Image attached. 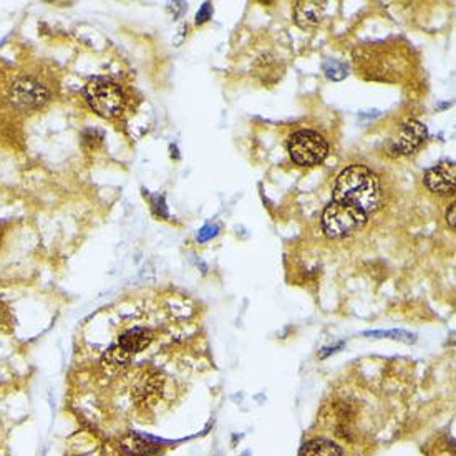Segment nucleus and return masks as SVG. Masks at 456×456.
I'll use <instances>...</instances> for the list:
<instances>
[{
	"instance_id": "1a4fd4ad",
	"label": "nucleus",
	"mask_w": 456,
	"mask_h": 456,
	"mask_svg": "<svg viewBox=\"0 0 456 456\" xmlns=\"http://www.w3.org/2000/svg\"><path fill=\"white\" fill-rule=\"evenodd\" d=\"M324 10L325 2H314V0H309V2H297L294 7L295 22L302 28L315 27V25H319L320 20H322Z\"/></svg>"
},
{
	"instance_id": "9b49d317",
	"label": "nucleus",
	"mask_w": 456,
	"mask_h": 456,
	"mask_svg": "<svg viewBox=\"0 0 456 456\" xmlns=\"http://www.w3.org/2000/svg\"><path fill=\"white\" fill-rule=\"evenodd\" d=\"M121 448L125 450L126 455H133V456H148L156 450L151 443L141 440V438L138 437L126 438V440H123V443H121Z\"/></svg>"
},
{
	"instance_id": "6e6552de",
	"label": "nucleus",
	"mask_w": 456,
	"mask_h": 456,
	"mask_svg": "<svg viewBox=\"0 0 456 456\" xmlns=\"http://www.w3.org/2000/svg\"><path fill=\"white\" fill-rule=\"evenodd\" d=\"M455 176L456 166L453 161H443L437 166L426 170L423 181L425 186L432 193L437 194H453L455 193Z\"/></svg>"
},
{
	"instance_id": "f03ea898",
	"label": "nucleus",
	"mask_w": 456,
	"mask_h": 456,
	"mask_svg": "<svg viewBox=\"0 0 456 456\" xmlns=\"http://www.w3.org/2000/svg\"><path fill=\"white\" fill-rule=\"evenodd\" d=\"M367 222V214L360 209L333 201L327 206L322 216L324 232L332 239H342L362 229Z\"/></svg>"
},
{
	"instance_id": "a211bd4d",
	"label": "nucleus",
	"mask_w": 456,
	"mask_h": 456,
	"mask_svg": "<svg viewBox=\"0 0 456 456\" xmlns=\"http://www.w3.org/2000/svg\"><path fill=\"white\" fill-rule=\"evenodd\" d=\"M0 239H2V234H0Z\"/></svg>"
},
{
	"instance_id": "423d86ee",
	"label": "nucleus",
	"mask_w": 456,
	"mask_h": 456,
	"mask_svg": "<svg viewBox=\"0 0 456 456\" xmlns=\"http://www.w3.org/2000/svg\"><path fill=\"white\" fill-rule=\"evenodd\" d=\"M8 100L19 109H37L50 100V93L37 80L20 78L10 87Z\"/></svg>"
},
{
	"instance_id": "2eb2a0df",
	"label": "nucleus",
	"mask_w": 456,
	"mask_h": 456,
	"mask_svg": "<svg viewBox=\"0 0 456 456\" xmlns=\"http://www.w3.org/2000/svg\"><path fill=\"white\" fill-rule=\"evenodd\" d=\"M208 19H211V3H209V2H206L204 6L201 7V10L198 12V15H196V24H204Z\"/></svg>"
},
{
	"instance_id": "0eeeda50",
	"label": "nucleus",
	"mask_w": 456,
	"mask_h": 456,
	"mask_svg": "<svg viewBox=\"0 0 456 456\" xmlns=\"http://www.w3.org/2000/svg\"><path fill=\"white\" fill-rule=\"evenodd\" d=\"M426 134L428 132H426L423 123L416 120L405 121L394 146H392V151H394V155H412L421 146V143L426 139Z\"/></svg>"
},
{
	"instance_id": "20e7f679",
	"label": "nucleus",
	"mask_w": 456,
	"mask_h": 456,
	"mask_svg": "<svg viewBox=\"0 0 456 456\" xmlns=\"http://www.w3.org/2000/svg\"><path fill=\"white\" fill-rule=\"evenodd\" d=\"M289 155L301 166H315L325 159L328 153V143L322 134L302 130L294 133L289 139Z\"/></svg>"
},
{
	"instance_id": "f257e3e1",
	"label": "nucleus",
	"mask_w": 456,
	"mask_h": 456,
	"mask_svg": "<svg viewBox=\"0 0 456 456\" xmlns=\"http://www.w3.org/2000/svg\"><path fill=\"white\" fill-rule=\"evenodd\" d=\"M333 201L360 209L369 216L380 204V181L377 175L362 164L344 170L337 178Z\"/></svg>"
},
{
	"instance_id": "39448f33",
	"label": "nucleus",
	"mask_w": 456,
	"mask_h": 456,
	"mask_svg": "<svg viewBox=\"0 0 456 456\" xmlns=\"http://www.w3.org/2000/svg\"><path fill=\"white\" fill-rule=\"evenodd\" d=\"M151 340H153V332L151 331L141 327L132 328V331L120 337L115 347L108 350L105 360L113 365H123L132 360V357L137 356L138 352L145 350L151 344Z\"/></svg>"
},
{
	"instance_id": "f8f14e48",
	"label": "nucleus",
	"mask_w": 456,
	"mask_h": 456,
	"mask_svg": "<svg viewBox=\"0 0 456 456\" xmlns=\"http://www.w3.org/2000/svg\"><path fill=\"white\" fill-rule=\"evenodd\" d=\"M364 335L367 337H383V339H394V340H400L405 342V344H415L416 342V335L415 333L405 332V331H398V328H394V331H370V332H364Z\"/></svg>"
},
{
	"instance_id": "4468645a",
	"label": "nucleus",
	"mask_w": 456,
	"mask_h": 456,
	"mask_svg": "<svg viewBox=\"0 0 456 456\" xmlns=\"http://www.w3.org/2000/svg\"><path fill=\"white\" fill-rule=\"evenodd\" d=\"M218 231H219L218 226H213V225L204 226L200 232H198V240H200V243H206V240L214 238V236L218 234Z\"/></svg>"
},
{
	"instance_id": "9d476101",
	"label": "nucleus",
	"mask_w": 456,
	"mask_h": 456,
	"mask_svg": "<svg viewBox=\"0 0 456 456\" xmlns=\"http://www.w3.org/2000/svg\"><path fill=\"white\" fill-rule=\"evenodd\" d=\"M302 456H342V448L332 441L314 440L304 446Z\"/></svg>"
},
{
	"instance_id": "ddd939ff",
	"label": "nucleus",
	"mask_w": 456,
	"mask_h": 456,
	"mask_svg": "<svg viewBox=\"0 0 456 456\" xmlns=\"http://www.w3.org/2000/svg\"><path fill=\"white\" fill-rule=\"evenodd\" d=\"M324 71H325V75H327V78L335 80V82L344 80L349 75L347 65L339 60H335V58H327V60L324 62Z\"/></svg>"
},
{
	"instance_id": "f3484780",
	"label": "nucleus",
	"mask_w": 456,
	"mask_h": 456,
	"mask_svg": "<svg viewBox=\"0 0 456 456\" xmlns=\"http://www.w3.org/2000/svg\"><path fill=\"white\" fill-rule=\"evenodd\" d=\"M6 320H8V312H7L6 307H3L2 304H0V324L6 322Z\"/></svg>"
},
{
	"instance_id": "dca6fc26",
	"label": "nucleus",
	"mask_w": 456,
	"mask_h": 456,
	"mask_svg": "<svg viewBox=\"0 0 456 456\" xmlns=\"http://www.w3.org/2000/svg\"><path fill=\"white\" fill-rule=\"evenodd\" d=\"M455 211H456V206L455 202L448 208V213H446V221H448V225L451 226V229L455 227Z\"/></svg>"
},
{
	"instance_id": "7ed1b4c3",
	"label": "nucleus",
	"mask_w": 456,
	"mask_h": 456,
	"mask_svg": "<svg viewBox=\"0 0 456 456\" xmlns=\"http://www.w3.org/2000/svg\"><path fill=\"white\" fill-rule=\"evenodd\" d=\"M85 96L93 112H96L103 118L120 115V112L123 109V91L115 82L108 78L96 77L90 80L85 87Z\"/></svg>"
}]
</instances>
